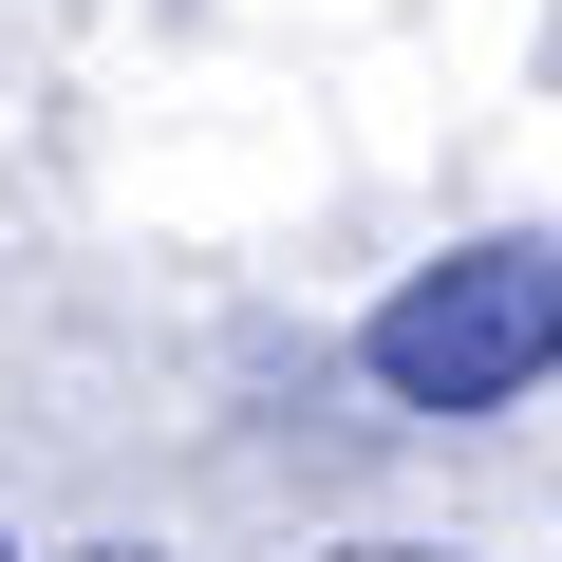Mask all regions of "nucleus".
Here are the masks:
<instances>
[{
	"label": "nucleus",
	"instance_id": "obj_1",
	"mask_svg": "<svg viewBox=\"0 0 562 562\" xmlns=\"http://www.w3.org/2000/svg\"><path fill=\"white\" fill-rule=\"evenodd\" d=\"M357 375H375L394 413H506V394H543V375H562V244L506 225V244L413 262L394 301L357 319Z\"/></svg>",
	"mask_w": 562,
	"mask_h": 562
},
{
	"label": "nucleus",
	"instance_id": "obj_2",
	"mask_svg": "<svg viewBox=\"0 0 562 562\" xmlns=\"http://www.w3.org/2000/svg\"><path fill=\"white\" fill-rule=\"evenodd\" d=\"M319 562H469V543H319Z\"/></svg>",
	"mask_w": 562,
	"mask_h": 562
},
{
	"label": "nucleus",
	"instance_id": "obj_3",
	"mask_svg": "<svg viewBox=\"0 0 562 562\" xmlns=\"http://www.w3.org/2000/svg\"><path fill=\"white\" fill-rule=\"evenodd\" d=\"M76 562H150V543H76Z\"/></svg>",
	"mask_w": 562,
	"mask_h": 562
}]
</instances>
